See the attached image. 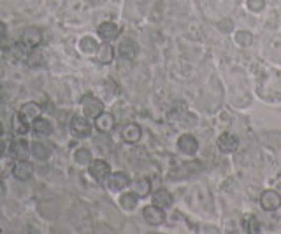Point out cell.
Segmentation results:
<instances>
[{
	"label": "cell",
	"instance_id": "cell-1",
	"mask_svg": "<svg viewBox=\"0 0 281 234\" xmlns=\"http://www.w3.org/2000/svg\"><path fill=\"white\" fill-rule=\"evenodd\" d=\"M70 134L76 139H86L92 134V123L83 116H74L70 120Z\"/></svg>",
	"mask_w": 281,
	"mask_h": 234
},
{
	"label": "cell",
	"instance_id": "cell-2",
	"mask_svg": "<svg viewBox=\"0 0 281 234\" xmlns=\"http://www.w3.org/2000/svg\"><path fill=\"white\" fill-rule=\"evenodd\" d=\"M81 108H83V113H85L86 118H97L98 114L104 111V104H102L101 99L88 95L81 101Z\"/></svg>",
	"mask_w": 281,
	"mask_h": 234
},
{
	"label": "cell",
	"instance_id": "cell-3",
	"mask_svg": "<svg viewBox=\"0 0 281 234\" xmlns=\"http://www.w3.org/2000/svg\"><path fill=\"white\" fill-rule=\"evenodd\" d=\"M22 46L27 48V49H35L43 43V32L35 27H27L22 34Z\"/></svg>",
	"mask_w": 281,
	"mask_h": 234
},
{
	"label": "cell",
	"instance_id": "cell-4",
	"mask_svg": "<svg viewBox=\"0 0 281 234\" xmlns=\"http://www.w3.org/2000/svg\"><path fill=\"white\" fill-rule=\"evenodd\" d=\"M90 174L95 182H106L107 176L111 174V167L106 160L98 159V160H92L90 162Z\"/></svg>",
	"mask_w": 281,
	"mask_h": 234
},
{
	"label": "cell",
	"instance_id": "cell-5",
	"mask_svg": "<svg viewBox=\"0 0 281 234\" xmlns=\"http://www.w3.org/2000/svg\"><path fill=\"white\" fill-rule=\"evenodd\" d=\"M12 176L19 182H28V180L34 176V166L28 160H18V162L12 166Z\"/></svg>",
	"mask_w": 281,
	"mask_h": 234
},
{
	"label": "cell",
	"instance_id": "cell-6",
	"mask_svg": "<svg viewBox=\"0 0 281 234\" xmlns=\"http://www.w3.org/2000/svg\"><path fill=\"white\" fill-rule=\"evenodd\" d=\"M144 220L150 225H162L165 222V213L162 208H158L156 204H151V206H146L143 211Z\"/></svg>",
	"mask_w": 281,
	"mask_h": 234
},
{
	"label": "cell",
	"instance_id": "cell-7",
	"mask_svg": "<svg viewBox=\"0 0 281 234\" xmlns=\"http://www.w3.org/2000/svg\"><path fill=\"white\" fill-rule=\"evenodd\" d=\"M11 157L16 160H27L28 155H30V145L25 139H14L9 146Z\"/></svg>",
	"mask_w": 281,
	"mask_h": 234
},
{
	"label": "cell",
	"instance_id": "cell-8",
	"mask_svg": "<svg viewBox=\"0 0 281 234\" xmlns=\"http://www.w3.org/2000/svg\"><path fill=\"white\" fill-rule=\"evenodd\" d=\"M260 206L266 211H274L281 206V197L276 190H266L260 196Z\"/></svg>",
	"mask_w": 281,
	"mask_h": 234
},
{
	"label": "cell",
	"instance_id": "cell-9",
	"mask_svg": "<svg viewBox=\"0 0 281 234\" xmlns=\"http://www.w3.org/2000/svg\"><path fill=\"white\" fill-rule=\"evenodd\" d=\"M130 185V178L125 172H114V174L107 176V187L113 192H122L123 188H127Z\"/></svg>",
	"mask_w": 281,
	"mask_h": 234
},
{
	"label": "cell",
	"instance_id": "cell-10",
	"mask_svg": "<svg viewBox=\"0 0 281 234\" xmlns=\"http://www.w3.org/2000/svg\"><path fill=\"white\" fill-rule=\"evenodd\" d=\"M177 148H179L183 153L193 155L197 150H199V143H197V139L193 138L192 134H183L179 139H177Z\"/></svg>",
	"mask_w": 281,
	"mask_h": 234
},
{
	"label": "cell",
	"instance_id": "cell-11",
	"mask_svg": "<svg viewBox=\"0 0 281 234\" xmlns=\"http://www.w3.org/2000/svg\"><path fill=\"white\" fill-rule=\"evenodd\" d=\"M218 146H220V150L225 151V153H232V151L237 150V146H239L237 135H234L230 132L222 134L220 138H218Z\"/></svg>",
	"mask_w": 281,
	"mask_h": 234
},
{
	"label": "cell",
	"instance_id": "cell-12",
	"mask_svg": "<svg viewBox=\"0 0 281 234\" xmlns=\"http://www.w3.org/2000/svg\"><path fill=\"white\" fill-rule=\"evenodd\" d=\"M98 35H101V39L104 41V43H111L113 39H116L118 34H119V28L116 23L113 22H104L98 27Z\"/></svg>",
	"mask_w": 281,
	"mask_h": 234
},
{
	"label": "cell",
	"instance_id": "cell-13",
	"mask_svg": "<svg viewBox=\"0 0 281 234\" xmlns=\"http://www.w3.org/2000/svg\"><path fill=\"white\" fill-rule=\"evenodd\" d=\"M95 127H97V130L102 134L111 132V130L114 129V116L111 113H104V111H102V113L95 118Z\"/></svg>",
	"mask_w": 281,
	"mask_h": 234
},
{
	"label": "cell",
	"instance_id": "cell-14",
	"mask_svg": "<svg viewBox=\"0 0 281 234\" xmlns=\"http://www.w3.org/2000/svg\"><path fill=\"white\" fill-rule=\"evenodd\" d=\"M140 135H143V132H140V127L137 123H127L122 129V138L125 143H137Z\"/></svg>",
	"mask_w": 281,
	"mask_h": 234
},
{
	"label": "cell",
	"instance_id": "cell-15",
	"mask_svg": "<svg viewBox=\"0 0 281 234\" xmlns=\"http://www.w3.org/2000/svg\"><path fill=\"white\" fill-rule=\"evenodd\" d=\"M118 51L125 60H134L135 56H137V53H139V46L132 39H125V41H122Z\"/></svg>",
	"mask_w": 281,
	"mask_h": 234
},
{
	"label": "cell",
	"instance_id": "cell-16",
	"mask_svg": "<svg viewBox=\"0 0 281 234\" xmlns=\"http://www.w3.org/2000/svg\"><path fill=\"white\" fill-rule=\"evenodd\" d=\"M19 113H22V116L28 123H32V122L35 120V118L41 116V113H43V108H41V106L37 104V102H27V104L23 106Z\"/></svg>",
	"mask_w": 281,
	"mask_h": 234
},
{
	"label": "cell",
	"instance_id": "cell-17",
	"mask_svg": "<svg viewBox=\"0 0 281 234\" xmlns=\"http://www.w3.org/2000/svg\"><path fill=\"white\" fill-rule=\"evenodd\" d=\"M153 204H156L158 208H169L172 206V196L169 190H165V188H160V190H156L155 194H153Z\"/></svg>",
	"mask_w": 281,
	"mask_h": 234
},
{
	"label": "cell",
	"instance_id": "cell-18",
	"mask_svg": "<svg viewBox=\"0 0 281 234\" xmlns=\"http://www.w3.org/2000/svg\"><path fill=\"white\" fill-rule=\"evenodd\" d=\"M97 59L98 62H101L102 65H109L111 62H113L114 59V49L113 46H111L109 43H104V44H101L97 49Z\"/></svg>",
	"mask_w": 281,
	"mask_h": 234
},
{
	"label": "cell",
	"instance_id": "cell-19",
	"mask_svg": "<svg viewBox=\"0 0 281 234\" xmlns=\"http://www.w3.org/2000/svg\"><path fill=\"white\" fill-rule=\"evenodd\" d=\"M30 153L34 155V159L37 160H48L49 157H51V148H49L46 143H41V141H37L32 145L30 148Z\"/></svg>",
	"mask_w": 281,
	"mask_h": 234
},
{
	"label": "cell",
	"instance_id": "cell-20",
	"mask_svg": "<svg viewBox=\"0 0 281 234\" xmlns=\"http://www.w3.org/2000/svg\"><path fill=\"white\" fill-rule=\"evenodd\" d=\"M28 123L25 118L22 116V113H16L14 116H12L11 120V127H12V132H14L16 135H25L28 134Z\"/></svg>",
	"mask_w": 281,
	"mask_h": 234
},
{
	"label": "cell",
	"instance_id": "cell-21",
	"mask_svg": "<svg viewBox=\"0 0 281 234\" xmlns=\"http://www.w3.org/2000/svg\"><path fill=\"white\" fill-rule=\"evenodd\" d=\"M132 187H134L132 188V192H134L137 197H146V196H150V192H151V182L148 178L135 180Z\"/></svg>",
	"mask_w": 281,
	"mask_h": 234
},
{
	"label": "cell",
	"instance_id": "cell-22",
	"mask_svg": "<svg viewBox=\"0 0 281 234\" xmlns=\"http://www.w3.org/2000/svg\"><path fill=\"white\" fill-rule=\"evenodd\" d=\"M32 129H34V132L39 135H51V132H53V127H51V123H49V120L41 118V116L32 122Z\"/></svg>",
	"mask_w": 281,
	"mask_h": 234
},
{
	"label": "cell",
	"instance_id": "cell-23",
	"mask_svg": "<svg viewBox=\"0 0 281 234\" xmlns=\"http://www.w3.org/2000/svg\"><path fill=\"white\" fill-rule=\"evenodd\" d=\"M79 48H81V51L85 53V55H93V53H97L98 44H97V41H95L93 37H83L81 43H79Z\"/></svg>",
	"mask_w": 281,
	"mask_h": 234
},
{
	"label": "cell",
	"instance_id": "cell-24",
	"mask_svg": "<svg viewBox=\"0 0 281 234\" xmlns=\"http://www.w3.org/2000/svg\"><path fill=\"white\" fill-rule=\"evenodd\" d=\"M74 160H76V164H79V166H90L92 153H90L88 148H77L76 153H74Z\"/></svg>",
	"mask_w": 281,
	"mask_h": 234
},
{
	"label": "cell",
	"instance_id": "cell-25",
	"mask_svg": "<svg viewBox=\"0 0 281 234\" xmlns=\"http://www.w3.org/2000/svg\"><path fill=\"white\" fill-rule=\"evenodd\" d=\"M119 204H122L123 209H127V211H132V209H135V206H137V196H135L134 192L123 194L122 197H119Z\"/></svg>",
	"mask_w": 281,
	"mask_h": 234
},
{
	"label": "cell",
	"instance_id": "cell-26",
	"mask_svg": "<svg viewBox=\"0 0 281 234\" xmlns=\"http://www.w3.org/2000/svg\"><path fill=\"white\" fill-rule=\"evenodd\" d=\"M243 227H245L246 232H260V222L255 219V217H246L245 220H243Z\"/></svg>",
	"mask_w": 281,
	"mask_h": 234
},
{
	"label": "cell",
	"instance_id": "cell-27",
	"mask_svg": "<svg viewBox=\"0 0 281 234\" xmlns=\"http://www.w3.org/2000/svg\"><path fill=\"white\" fill-rule=\"evenodd\" d=\"M12 166H14V162H12L9 157L0 155V178L6 176V174H9V172H12Z\"/></svg>",
	"mask_w": 281,
	"mask_h": 234
},
{
	"label": "cell",
	"instance_id": "cell-28",
	"mask_svg": "<svg viewBox=\"0 0 281 234\" xmlns=\"http://www.w3.org/2000/svg\"><path fill=\"white\" fill-rule=\"evenodd\" d=\"M235 39H237V43H239V44H243V46H248V44H251L253 37L248 34V32H239V34L235 35Z\"/></svg>",
	"mask_w": 281,
	"mask_h": 234
},
{
	"label": "cell",
	"instance_id": "cell-29",
	"mask_svg": "<svg viewBox=\"0 0 281 234\" xmlns=\"http://www.w3.org/2000/svg\"><path fill=\"white\" fill-rule=\"evenodd\" d=\"M264 0H248V7L251 11H262L264 9Z\"/></svg>",
	"mask_w": 281,
	"mask_h": 234
},
{
	"label": "cell",
	"instance_id": "cell-30",
	"mask_svg": "<svg viewBox=\"0 0 281 234\" xmlns=\"http://www.w3.org/2000/svg\"><path fill=\"white\" fill-rule=\"evenodd\" d=\"M39 60H41V55L39 53H34V55L28 56V65H37L39 64Z\"/></svg>",
	"mask_w": 281,
	"mask_h": 234
},
{
	"label": "cell",
	"instance_id": "cell-31",
	"mask_svg": "<svg viewBox=\"0 0 281 234\" xmlns=\"http://www.w3.org/2000/svg\"><path fill=\"white\" fill-rule=\"evenodd\" d=\"M6 32H7L6 23H4V22H0V39H2V37H6Z\"/></svg>",
	"mask_w": 281,
	"mask_h": 234
},
{
	"label": "cell",
	"instance_id": "cell-32",
	"mask_svg": "<svg viewBox=\"0 0 281 234\" xmlns=\"http://www.w3.org/2000/svg\"><path fill=\"white\" fill-rule=\"evenodd\" d=\"M4 196H6V183L0 180V197H4Z\"/></svg>",
	"mask_w": 281,
	"mask_h": 234
},
{
	"label": "cell",
	"instance_id": "cell-33",
	"mask_svg": "<svg viewBox=\"0 0 281 234\" xmlns=\"http://www.w3.org/2000/svg\"><path fill=\"white\" fill-rule=\"evenodd\" d=\"M0 155H4V145L0 143Z\"/></svg>",
	"mask_w": 281,
	"mask_h": 234
},
{
	"label": "cell",
	"instance_id": "cell-34",
	"mask_svg": "<svg viewBox=\"0 0 281 234\" xmlns=\"http://www.w3.org/2000/svg\"><path fill=\"white\" fill-rule=\"evenodd\" d=\"M0 135H2V125H0Z\"/></svg>",
	"mask_w": 281,
	"mask_h": 234
}]
</instances>
